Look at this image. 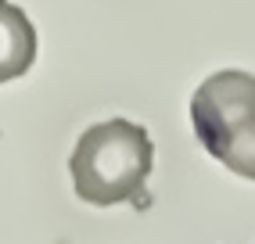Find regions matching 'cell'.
<instances>
[{"mask_svg": "<svg viewBox=\"0 0 255 244\" xmlns=\"http://www.w3.org/2000/svg\"><path fill=\"white\" fill-rule=\"evenodd\" d=\"M151 165H155V144L147 129L129 119H108L90 126L76 140L69 158L76 194L97 208L137 201L144 194Z\"/></svg>", "mask_w": 255, "mask_h": 244, "instance_id": "1", "label": "cell"}, {"mask_svg": "<svg viewBox=\"0 0 255 244\" xmlns=\"http://www.w3.org/2000/svg\"><path fill=\"white\" fill-rule=\"evenodd\" d=\"M32 61H36V29L29 14L11 0H0V83L25 76Z\"/></svg>", "mask_w": 255, "mask_h": 244, "instance_id": "3", "label": "cell"}, {"mask_svg": "<svg viewBox=\"0 0 255 244\" xmlns=\"http://www.w3.org/2000/svg\"><path fill=\"white\" fill-rule=\"evenodd\" d=\"M191 122L201 147L219 165L255 180V76L241 68L212 72L191 97Z\"/></svg>", "mask_w": 255, "mask_h": 244, "instance_id": "2", "label": "cell"}]
</instances>
